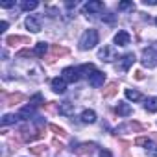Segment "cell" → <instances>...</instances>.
I'll return each instance as SVG.
<instances>
[{
  "instance_id": "cell-1",
  "label": "cell",
  "mask_w": 157,
  "mask_h": 157,
  "mask_svg": "<svg viewBox=\"0 0 157 157\" xmlns=\"http://www.w3.org/2000/svg\"><path fill=\"white\" fill-rule=\"evenodd\" d=\"M98 44V32L96 30H85L83 32V35H82V39H80V48L82 50H91V48H94Z\"/></svg>"
},
{
  "instance_id": "cell-2",
  "label": "cell",
  "mask_w": 157,
  "mask_h": 157,
  "mask_svg": "<svg viewBox=\"0 0 157 157\" xmlns=\"http://www.w3.org/2000/svg\"><path fill=\"white\" fill-rule=\"evenodd\" d=\"M140 63L144 65V67H148V68H153V67H157V52L150 46V48H144L142 50V59H140Z\"/></svg>"
},
{
  "instance_id": "cell-3",
  "label": "cell",
  "mask_w": 157,
  "mask_h": 157,
  "mask_svg": "<svg viewBox=\"0 0 157 157\" xmlns=\"http://www.w3.org/2000/svg\"><path fill=\"white\" fill-rule=\"evenodd\" d=\"M82 78V74H80V68H74V67H67V68H63V80L65 82H68V83H76L78 80Z\"/></svg>"
},
{
  "instance_id": "cell-4",
  "label": "cell",
  "mask_w": 157,
  "mask_h": 157,
  "mask_svg": "<svg viewBox=\"0 0 157 157\" xmlns=\"http://www.w3.org/2000/svg\"><path fill=\"white\" fill-rule=\"evenodd\" d=\"M98 57H100L102 61H115V59H117V48L111 46V44H105L104 48H100Z\"/></svg>"
},
{
  "instance_id": "cell-5",
  "label": "cell",
  "mask_w": 157,
  "mask_h": 157,
  "mask_svg": "<svg viewBox=\"0 0 157 157\" xmlns=\"http://www.w3.org/2000/svg\"><path fill=\"white\" fill-rule=\"evenodd\" d=\"M135 59H137V57H135V54H133V52H129V54L122 56V59H120V63L117 65V68H118L120 72H128V70H129V67L135 63Z\"/></svg>"
},
{
  "instance_id": "cell-6",
  "label": "cell",
  "mask_w": 157,
  "mask_h": 157,
  "mask_svg": "<svg viewBox=\"0 0 157 157\" xmlns=\"http://www.w3.org/2000/svg\"><path fill=\"white\" fill-rule=\"evenodd\" d=\"M105 82V74L102 70H94L91 76H89V85L91 87H102Z\"/></svg>"
},
{
  "instance_id": "cell-7",
  "label": "cell",
  "mask_w": 157,
  "mask_h": 157,
  "mask_svg": "<svg viewBox=\"0 0 157 157\" xmlns=\"http://www.w3.org/2000/svg\"><path fill=\"white\" fill-rule=\"evenodd\" d=\"M104 2H98V0H93V2H87L83 6V13L85 15H91V13H98V11H104Z\"/></svg>"
},
{
  "instance_id": "cell-8",
  "label": "cell",
  "mask_w": 157,
  "mask_h": 157,
  "mask_svg": "<svg viewBox=\"0 0 157 157\" xmlns=\"http://www.w3.org/2000/svg\"><path fill=\"white\" fill-rule=\"evenodd\" d=\"M68 54V50L67 48H63V46H57V44H54L52 48H50V56H48V63H54L57 57H61V56H67Z\"/></svg>"
},
{
  "instance_id": "cell-9",
  "label": "cell",
  "mask_w": 157,
  "mask_h": 157,
  "mask_svg": "<svg viewBox=\"0 0 157 157\" xmlns=\"http://www.w3.org/2000/svg\"><path fill=\"white\" fill-rule=\"evenodd\" d=\"M26 28H28L30 32L37 33V32H41V21H39L35 15H30V17L26 19Z\"/></svg>"
},
{
  "instance_id": "cell-10",
  "label": "cell",
  "mask_w": 157,
  "mask_h": 157,
  "mask_svg": "<svg viewBox=\"0 0 157 157\" xmlns=\"http://www.w3.org/2000/svg\"><path fill=\"white\" fill-rule=\"evenodd\" d=\"M129 41H131V35L126 30H120L115 35V44H118V46H126V44H129Z\"/></svg>"
},
{
  "instance_id": "cell-11",
  "label": "cell",
  "mask_w": 157,
  "mask_h": 157,
  "mask_svg": "<svg viewBox=\"0 0 157 157\" xmlns=\"http://www.w3.org/2000/svg\"><path fill=\"white\" fill-rule=\"evenodd\" d=\"M52 91L57 93V94H63L67 91V82L63 80V78H54L52 80Z\"/></svg>"
},
{
  "instance_id": "cell-12",
  "label": "cell",
  "mask_w": 157,
  "mask_h": 157,
  "mask_svg": "<svg viewBox=\"0 0 157 157\" xmlns=\"http://www.w3.org/2000/svg\"><path fill=\"white\" fill-rule=\"evenodd\" d=\"M94 148H96V144H94V142H83V144H78L76 148L72 146V150H74L76 153H80V155H83V153H87V151L91 153Z\"/></svg>"
},
{
  "instance_id": "cell-13",
  "label": "cell",
  "mask_w": 157,
  "mask_h": 157,
  "mask_svg": "<svg viewBox=\"0 0 157 157\" xmlns=\"http://www.w3.org/2000/svg\"><path fill=\"white\" fill-rule=\"evenodd\" d=\"M117 115L118 117H129L131 113H133V109H131V105L129 104H126V102H118V105H117Z\"/></svg>"
},
{
  "instance_id": "cell-14",
  "label": "cell",
  "mask_w": 157,
  "mask_h": 157,
  "mask_svg": "<svg viewBox=\"0 0 157 157\" xmlns=\"http://www.w3.org/2000/svg\"><path fill=\"white\" fill-rule=\"evenodd\" d=\"M57 111H59V115H63V117H70V115H74V104H70V102H61Z\"/></svg>"
},
{
  "instance_id": "cell-15",
  "label": "cell",
  "mask_w": 157,
  "mask_h": 157,
  "mask_svg": "<svg viewBox=\"0 0 157 157\" xmlns=\"http://www.w3.org/2000/svg\"><path fill=\"white\" fill-rule=\"evenodd\" d=\"M2 98H4V102L8 104V105H13V104H19V102H22L24 100V96L21 94V93H17V94H2Z\"/></svg>"
},
{
  "instance_id": "cell-16",
  "label": "cell",
  "mask_w": 157,
  "mask_h": 157,
  "mask_svg": "<svg viewBox=\"0 0 157 157\" xmlns=\"http://www.w3.org/2000/svg\"><path fill=\"white\" fill-rule=\"evenodd\" d=\"M82 122H83V124H94V122H96V113L91 111V109L83 111V113H82Z\"/></svg>"
},
{
  "instance_id": "cell-17",
  "label": "cell",
  "mask_w": 157,
  "mask_h": 157,
  "mask_svg": "<svg viewBox=\"0 0 157 157\" xmlns=\"http://www.w3.org/2000/svg\"><path fill=\"white\" fill-rule=\"evenodd\" d=\"M35 115V107L33 105H26V107H22L21 111H19V117L22 118V120H28L30 117H33Z\"/></svg>"
},
{
  "instance_id": "cell-18",
  "label": "cell",
  "mask_w": 157,
  "mask_h": 157,
  "mask_svg": "<svg viewBox=\"0 0 157 157\" xmlns=\"http://www.w3.org/2000/svg\"><path fill=\"white\" fill-rule=\"evenodd\" d=\"M46 52H48V44H46V43H37L35 48H33V54H35L37 57H44Z\"/></svg>"
},
{
  "instance_id": "cell-19",
  "label": "cell",
  "mask_w": 157,
  "mask_h": 157,
  "mask_svg": "<svg viewBox=\"0 0 157 157\" xmlns=\"http://www.w3.org/2000/svg\"><path fill=\"white\" fill-rule=\"evenodd\" d=\"M118 91V83L117 82H111L107 87H105V91H104V96L105 98H111V96H115V93Z\"/></svg>"
},
{
  "instance_id": "cell-20",
  "label": "cell",
  "mask_w": 157,
  "mask_h": 157,
  "mask_svg": "<svg viewBox=\"0 0 157 157\" xmlns=\"http://www.w3.org/2000/svg\"><path fill=\"white\" fill-rule=\"evenodd\" d=\"M144 107H146L148 113H157V98L155 96L153 98H148L146 104H144Z\"/></svg>"
},
{
  "instance_id": "cell-21",
  "label": "cell",
  "mask_w": 157,
  "mask_h": 157,
  "mask_svg": "<svg viewBox=\"0 0 157 157\" xmlns=\"http://www.w3.org/2000/svg\"><path fill=\"white\" fill-rule=\"evenodd\" d=\"M94 70H96V68H94L93 63H87V65H82V67H80V74H82V76H87V78H89Z\"/></svg>"
},
{
  "instance_id": "cell-22",
  "label": "cell",
  "mask_w": 157,
  "mask_h": 157,
  "mask_svg": "<svg viewBox=\"0 0 157 157\" xmlns=\"http://www.w3.org/2000/svg\"><path fill=\"white\" fill-rule=\"evenodd\" d=\"M37 6H39L37 0H24V2L21 4V8H22L24 11H32V10H35Z\"/></svg>"
},
{
  "instance_id": "cell-23",
  "label": "cell",
  "mask_w": 157,
  "mask_h": 157,
  "mask_svg": "<svg viewBox=\"0 0 157 157\" xmlns=\"http://www.w3.org/2000/svg\"><path fill=\"white\" fill-rule=\"evenodd\" d=\"M17 43H28V39H26V37H19V35L6 37V44H11V46H15Z\"/></svg>"
},
{
  "instance_id": "cell-24",
  "label": "cell",
  "mask_w": 157,
  "mask_h": 157,
  "mask_svg": "<svg viewBox=\"0 0 157 157\" xmlns=\"http://www.w3.org/2000/svg\"><path fill=\"white\" fill-rule=\"evenodd\" d=\"M19 118H21L19 115H4V117H2V126H11V124H15Z\"/></svg>"
},
{
  "instance_id": "cell-25",
  "label": "cell",
  "mask_w": 157,
  "mask_h": 157,
  "mask_svg": "<svg viewBox=\"0 0 157 157\" xmlns=\"http://www.w3.org/2000/svg\"><path fill=\"white\" fill-rule=\"evenodd\" d=\"M126 98H128V100H133V102H137V100H140L142 96H140V93H139V91L126 89Z\"/></svg>"
},
{
  "instance_id": "cell-26",
  "label": "cell",
  "mask_w": 157,
  "mask_h": 157,
  "mask_svg": "<svg viewBox=\"0 0 157 157\" xmlns=\"http://www.w3.org/2000/svg\"><path fill=\"white\" fill-rule=\"evenodd\" d=\"M43 104H44V100H43L41 94H35V96L30 100V105H33V107H39V105H43Z\"/></svg>"
},
{
  "instance_id": "cell-27",
  "label": "cell",
  "mask_w": 157,
  "mask_h": 157,
  "mask_svg": "<svg viewBox=\"0 0 157 157\" xmlns=\"http://www.w3.org/2000/svg\"><path fill=\"white\" fill-rule=\"evenodd\" d=\"M146 150H148V153H150L151 157H157V144H155V142L150 140V142L146 144Z\"/></svg>"
},
{
  "instance_id": "cell-28",
  "label": "cell",
  "mask_w": 157,
  "mask_h": 157,
  "mask_svg": "<svg viewBox=\"0 0 157 157\" xmlns=\"http://www.w3.org/2000/svg\"><path fill=\"white\" fill-rule=\"evenodd\" d=\"M30 151L33 155H43V153H46V146H35V148H30Z\"/></svg>"
},
{
  "instance_id": "cell-29",
  "label": "cell",
  "mask_w": 157,
  "mask_h": 157,
  "mask_svg": "<svg viewBox=\"0 0 157 157\" xmlns=\"http://www.w3.org/2000/svg\"><path fill=\"white\" fill-rule=\"evenodd\" d=\"M32 56H35L32 50H28V48H24V50H21V52H17V57H32Z\"/></svg>"
},
{
  "instance_id": "cell-30",
  "label": "cell",
  "mask_w": 157,
  "mask_h": 157,
  "mask_svg": "<svg viewBox=\"0 0 157 157\" xmlns=\"http://www.w3.org/2000/svg\"><path fill=\"white\" fill-rule=\"evenodd\" d=\"M50 129H52V131H54V133H57V135H59V137H65V135H67V133H65V131H63V129H61V128H57V126H56V124H50Z\"/></svg>"
},
{
  "instance_id": "cell-31",
  "label": "cell",
  "mask_w": 157,
  "mask_h": 157,
  "mask_svg": "<svg viewBox=\"0 0 157 157\" xmlns=\"http://www.w3.org/2000/svg\"><path fill=\"white\" fill-rule=\"evenodd\" d=\"M129 8H133V2H120V4H118V10H120V11L129 10Z\"/></svg>"
},
{
  "instance_id": "cell-32",
  "label": "cell",
  "mask_w": 157,
  "mask_h": 157,
  "mask_svg": "<svg viewBox=\"0 0 157 157\" xmlns=\"http://www.w3.org/2000/svg\"><path fill=\"white\" fill-rule=\"evenodd\" d=\"M148 142H150V140H148V139H146V137H139V139H137V140H135V144H137V146H142V144H144V146H146V144H148Z\"/></svg>"
},
{
  "instance_id": "cell-33",
  "label": "cell",
  "mask_w": 157,
  "mask_h": 157,
  "mask_svg": "<svg viewBox=\"0 0 157 157\" xmlns=\"http://www.w3.org/2000/svg\"><path fill=\"white\" fill-rule=\"evenodd\" d=\"M0 6H2L4 10H8V8H13V6H15V2H13V0H8V2H2Z\"/></svg>"
},
{
  "instance_id": "cell-34",
  "label": "cell",
  "mask_w": 157,
  "mask_h": 157,
  "mask_svg": "<svg viewBox=\"0 0 157 157\" xmlns=\"http://www.w3.org/2000/svg\"><path fill=\"white\" fill-rule=\"evenodd\" d=\"M102 21H107V22H113V21H115V15H111V13H107V15H102Z\"/></svg>"
},
{
  "instance_id": "cell-35",
  "label": "cell",
  "mask_w": 157,
  "mask_h": 157,
  "mask_svg": "<svg viewBox=\"0 0 157 157\" xmlns=\"http://www.w3.org/2000/svg\"><path fill=\"white\" fill-rule=\"evenodd\" d=\"M100 155H102V157H111V151H107V150H100Z\"/></svg>"
},
{
  "instance_id": "cell-36",
  "label": "cell",
  "mask_w": 157,
  "mask_h": 157,
  "mask_svg": "<svg viewBox=\"0 0 157 157\" xmlns=\"http://www.w3.org/2000/svg\"><path fill=\"white\" fill-rule=\"evenodd\" d=\"M6 28H8V22L2 21V24H0V32H6Z\"/></svg>"
},
{
  "instance_id": "cell-37",
  "label": "cell",
  "mask_w": 157,
  "mask_h": 157,
  "mask_svg": "<svg viewBox=\"0 0 157 157\" xmlns=\"http://www.w3.org/2000/svg\"><path fill=\"white\" fill-rule=\"evenodd\" d=\"M135 78H137V80H142V78H144V74H142L140 70H137V72H135Z\"/></svg>"
},
{
  "instance_id": "cell-38",
  "label": "cell",
  "mask_w": 157,
  "mask_h": 157,
  "mask_svg": "<svg viewBox=\"0 0 157 157\" xmlns=\"http://www.w3.org/2000/svg\"><path fill=\"white\" fill-rule=\"evenodd\" d=\"M76 6H78L76 0H74V2H67V8H76Z\"/></svg>"
},
{
  "instance_id": "cell-39",
  "label": "cell",
  "mask_w": 157,
  "mask_h": 157,
  "mask_svg": "<svg viewBox=\"0 0 157 157\" xmlns=\"http://www.w3.org/2000/svg\"><path fill=\"white\" fill-rule=\"evenodd\" d=\"M151 48H153V50H155V52H157V43H155V44H153V46H151Z\"/></svg>"
},
{
  "instance_id": "cell-40",
  "label": "cell",
  "mask_w": 157,
  "mask_h": 157,
  "mask_svg": "<svg viewBox=\"0 0 157 157\" xmlns=\"http://www.w3.org/2000/svg\"><path fill=\"white\" fill-rule=\"evenodd\" d=\"M155 24H157V19H155Z\"/></svg>"
}]
</instances>
